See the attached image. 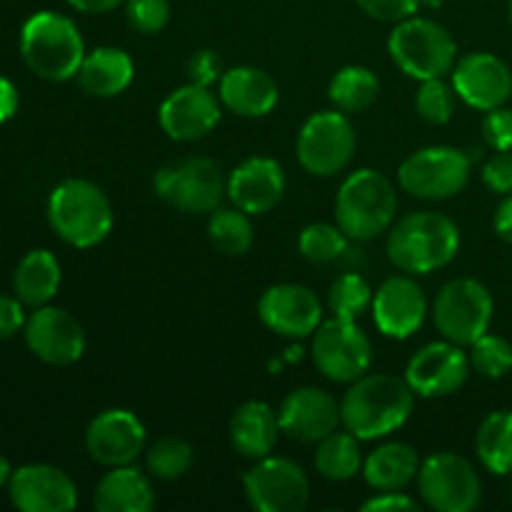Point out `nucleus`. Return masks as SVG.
<instances>
[{
  "instance_id": "1",
  "label": "nucleus",
  "mask_w": 512,
  "mask_h": 512,
  "mask_svg": "<svg viewBox=\"0 0 512 512\" xmlns=\"http://www.w3.org/2000/svg\"><path fill=\"white\" fill-rule=\"evenodd\" d=\"M415 393L408 380L398 375H363L350 383L340 400V418L345 430L360 440L385 438L408 423Z\"/></svg>"
},
{
  "instance_id": "2",
  "label": "nucleus",
  "mask_w": 512,
  "mask_h": 512,
  "mask_svg": "<svg viewBox=\"0 0 512 512\" xmlns=\"http://www.w3.org/2000/svg\"><path fill=\"white\" fill-rule=\"evenodd\" d=\"M460 250V228L443 213L420 210L390 225L388 255L400 270L428 275L453 263Z\"/></svg>"
},
{
  "instance_id": "3",
  "label": "nucleus",
  "mask_w": 512,
  "mask_h": 512,
  "mask_svg": "<svg viewBox=\"0 0 512 512\" xmlns=\"http://www.w3.org/2000/svg\"><path fill=\"white\" fill-rule=\"evenodd\" d=\"M20 55L38 78L65 83L83 65L85 43L73 20L53 10H40L20 30Z\"/></svg>"
},
{
  "instance_id": "4",
  "label": "nucleus",
  "mask_w": 512,
  "mask_h": 512,
  "mask_svg": "<svg viewBox=\"0 0 512 512\" xmlns=\"http://www.w3.org/2000/svg\"><path fill=\"white\" fill-rule=\"evenodd\" d=\"M48 220L63 243L93 248L113 230V205L103 188L90 180L70 178L50 193Z\"/></svg>"
},
{
  "instance_id": "5",
  "label": "nucleus",
  "mask_w": 512,
  "mask_h": 512,
  "mask_svg": "<svg viewBox=\"0 0 512 512\" xmlns=\"http://www.w3.org/2000/svg\"><path fill=\"white\" fill-rule=\"evenodd\" d=\"M398 193L383 173L363 168L343 180L335 198V220L350 240H373L393 225Z\"/></svg>"
},
{
  "instance_id": "6",
  "label": "nucleus",
  "mask_w": 512,
  "mask_h": 512,
  "mask_svg": "<svg viewBox=\"0 0 512 512\" xmlns=\"http://www.w3.org/2000/svg\"><path fill=\"white\" fill-rule=\"evenodd\" d=\"M388 50L395 65L420 83L453 73L455 60H458V45L448 28L430 18H418V15L395 23L388 38Z\"/></svg>"
},
{
  "instance_id": "7",
  "label": "nucleus",
  "mask_w": 512,
  "mask_h": 512,
  "mask_svg": "<svg viewBox=\"0 0 512 512\" xmlns=\"http://www.w3.org/2000/svg\"><path fill=\"white\" fill-rule=\"evenodd\" d=\"M155 193L175 210L188 215H210L228 195L223 168L210 158H183L155 173Z\"/></svg>"
},
{
  "instance_id": "8",
  "label": "nucleus",
  "mask_w": 512,
  "mask_h": 512,
  "mask_svg": "<svg viewBox=\"0 0 512 512\" xmlns=\"http://www.w3.org/2000/svg\"><path fill=\"white\" fill-rule=\"evenodd\" d=\"M433 320L445 340L473 345L493 323V295L473 278L450 280L435 298Z\"/></svg>"
},
{
  "instance_id": "9",
  "label": "nucleus",
  "mask_w": 512,
  "mask_h": 512,
  "mask_svg": "<svg viewBox=\"0 0 512 512\" xmlns=\"http://www.w3.org/2000/svg\"><path fill=\"white\" fill-rule=\"evenodd\" d=\"M355 128L343 110H323L305 120L298 133V160L310 175L333 178L343 173L355 153Z\"/></svg>"
},
{
  "instance_id": "10",
  "label": "nucleus",
  "mask_w": 512,
  "mask_h": 512,
  "mask_svg": "<svg viewBox=\"0 0 512 512\" xmlns=\"http://www.w3.org/2000/svg\"><path fill=\"white\" fill-rule=\"evenodd\" d=\"M470 180V158L450 145H433L408 155L398 170L405 193L420 200H445L458 195Z\"/></svg>"
},
{
  "instance_id": "11",
  "label": "nucleus",
  "mask_w": 512,
  "mask_h": 512,
  "mask_svg": "<svg viewBox=\"0 0 512 512\" xmlns=\"http://www.w3.org/2000/svg\"><path fill=\"white\" fill-rule=\"evenodd\" d=\"M313 363L333 383H355L373 363V343L355 320L335 318L313 333Z\"/></svg>"
},
{
  "instance_id": "12",
  "label": "nucleus",
  "mask_w": 512,
  "mask_h": 512,
  "mask_svg": "<svg viewBox=\"0 0 512 512\" xmlns=\"http://www.w3.org/2000/svg\"><path fill=\"white\" fill-rule=\"evenodd\" d=\"M418 490L438 512H470L483 500V483L473 465L455 453H435L420 463Z\"/></svg>"
},
{
  "instance_id": "13",
  "label": "nucleus",
  "mask_w": 512,
  "mask_h": 512,
  "mask_svg": "<svg viewBox=\"0 0 512 512\" xmlns=\"http://www.w3.org/2000/svg\"><path fill=\"white\" fill-rule=\"evenodd\" d=\"M245 495L258 512H300L308 505L310 480L298 463L265 455L243 478Z\"/></svg>"
},
{
  "instance_id": "14",
  "label": "nucleus",
  "mask_w": 512,
  "mask_h": 512,
  "mask_svg": "<svg viewBox=\"0 0 512 512\" xmlns=\"http://www.w3.org/2000/svg\"><path fill=\"white\" fill-rule=\"evenodd\" d=\"M10 503L20 512H70L78 505V488L65 470L33 463L15 470L8 480Z\"/></svg>"
},
{
  "instance_id": "15",
  "label": "nucleus",
  "mask_w": 512,
  "mask_h": 512,
  "mask_svg": "<svg viewBox=\"0 0 512 512\" xmlns=\"http://www.w3.org/2000/svg\"><path fill=\"white\" fill-rule=\"evenodd\" d=\"M470 373V358L458 343H430L410 358L405 380L420 398H443L458 393Z\"/></svg>"
},
{
  "instance_id": "16",
  "label": "nucleus",
  "mask_w": 512,
  "mask_h": 512,
  "mask_svg": "<svg viewBox=\"0 0 512 512\" xmlns=\"http://www.w3.org/2000/svg\"><path fill=\"white\" fill-rule=\"evenodd\" d=\"M25 343L30 353L48 365H73L85 353L83 325L63 308H35L25 323Z\"/></svg>"
},
{
  "instance_id": "17",
  "label": "nucleus",
  "mask_w": 512,
  "mask_h": 512,
  "mask_svg": "<svg viewBox=\"0 0 512 512\" xmlns=\"http://www.w3.org/2000/svg\"><path fill=\"white\" fill-rule=\"evenodd\" d=\"M258 315L265 328L283 338H308L323 323V305L305 285L280 283L265 290Z\"/></svg>"
},
{
  "instance_id": "18",
  "label": "nucleus",
  "mask_w": 512,
  "mask_h": 512,
  "mask_svg": "<svg viewBox=\"0 0 512 512\" xmlns=\"http://www.w3.org/2000/svg\"><path fill=\"white\" fill-rule=\"evenodd\" d=\"M85 448L95 463L105 468L133 465L145 450V425L125 408H113L90 420L85 430Z\"/></svg>"
},
{
  "instance_id": "19",
  "label": "nucleus",
  "mask_w": 512,
  "mask_h": 512,
  "mask_svg": "<svg viewBox=\"0 0 512 512\" xmlns=\"http://www.w3.org/2000/svg\"><path fill=\"white\" fill-rule=\"evenodd\" d=\"M453 88L463 103L475 110L500 108L512 95V73L505 60L493 53H470L453 68Z\"/></svg>"
},
{
  "instance_id": "20",
  "label": "nucleus",
  "mask_w": 512,
  "mask_h": 512,
  "mask_svg": "<svg viewBox=\"0 0 512 512\" xmlns=\"http://www.w3.org/2000/svg\"><path fill=\"white\" fill-rule=\"evenodd\" d=\"M160 128L170 140L178 143H193L213 133L220 123V103L215 93L205 85L188 83L173 90L160 105Z\"/></svg>"
},
{
  "instance_id": "21",
  "label": "nucleus",
  "mask_w": 512,
  "mask_h": 512,
  "mask_svg": "<svg viewBox=\"0 0 512 512\" xmlns=\"http://www.w3.org/2000/svg\"><path fill=\"white\" fill-rule=\"evenodd\" d=\"M428 315V300L413 278L395 275L373 295V320L385 338L405 340L418 333Z\"/></svg>"
},
{
  "instance_id": "22",
  "label": "nucleus",
  "mask_w": 512,
  "mask_h": 512,
  "mask_svg": "<svg viewBox=\"0 0 512 512\" xmlns=\"http://www.w3.org/2000/svg\"><path fill=\"white\" fill-rule=\"evenodd\" d=\"M278 418L280 430L300 443H320L343 423L338 400L320 388H298L288 393Z\"/></svg>"
},
{
  "instance_id": "23",
  "label": "nucleus",
  "mask_w": 512,
  "mask_h": 512,
  "mask_svg": "<svg viewBox=\"0 0 512 512\" xmlns=\"http://www.w3.org/2000/svg\"><path fill=\"white\" fill-rule=\"evenodd\" d=\"M285 173L278 160L248 158L230 173L228 198L248 215H263L283 200Z\"/></svg>"
},
{
  "instance_id": "24",
  "label": "nucleus",
  "mask_w": 512,
  "mask_h": 512,
  "mask_svg": "<svg viewBox=\"0 0 512 512\" xmlns=\"http://www.w3.org/2000/svg\"><path fill=\"white\" fill-rule=\"evenodd\" d=\"M220 103L240 118H263L278 105L280 90L273 75L253 65L225 70L220 78Z\"/></svg>"
},
{
  "instance_id": "25",
  "label": "nucleus",
  "mask_w": 512,
  "mask_h": 512,
  "mask_svg": "<svg viewBox=\"0 0 512 512\" xmlns=\"http://www.w3.org/2000/svg\"><path fill=\"white\" fill-rule=\"evenodd\" d=\"M280 433L278 413L263 400L243 403L230 418V443L243 458L260 460L273 453Z\"/></svg>"
},
{
  "instance_id": "26",
  "label": "nucleus",
  "mask_w": 512,
  "mask_h": 512,
  "mask_svg": "<svg viewBox=\"0 0 512 512\" xmlns=\"http://www.w3.org/2000/svg\"><path fill=\"white\" fill-rule=\"evenodd\" d=\"M93 505L100 512H148L155 505L153 485L133 465L110 468L95 488Z\"/></svg>"
},
{
  "instance_id": "27",
  "label": "nucleus",
  "mask_w": 512,
  "mask_h": 512,
  "mask_svg": "<svg viewBox=\"0 0 512 512\" xmlns=\"http://www.w3.org/2000/svg\"><path fill=\"white\" fill-rule=\"evenodd\" d=\"M133 58L125 50L105 45L85 53L78 83L93 98H115L133 83Z\"/></svg>"
},
{
  "instance_id": "28",
  "label": "nucleus",
  "mask_w": 512,
  "mask_h": 512,
  "mask_svg": "<svg viewBox=\"0 0 512 512\" xmlns=\"http://www.w3.org/2000/svg\"><path fill=\"white\" fill-rule=\"evenodd\" d=\"M420 473V455L408 443H385L378 445L368 458L363 460L365 483L378 493L388 490H403Z\"/></svg>"
},
{
  "instance_id": "29",
  "label": "nucleus",
  "mask_w": 512,
  "mask_h": 512,
  "mask_svg": "<svg viewBox=\"0 0 512 512\" xmlns=\"http://www.w3.org/2000/svg\"><path fill=\"white\" fill-rule=\"evenodd\" d=\"M60 263L50 250H30L13 273L15 298L30 308H43L60 288Z\"/></svg>"
},
{
  "instance_id": "30",
  "label": "nucleus",
  "mask_w": 512,
  "mask_h": 512,
  "mask_svg": "<svg viewBox=\"0 0 512 512\" xmlns=\"http://www.w3.org/2000/svg\"><path fill=\"white\" fill-rule=\"evenodd\" d=\"M315 468L325 480L343 483V480L355 478L363 468V450H360V438H355L350 430L343 433H330L323 438L315 450Z\"/></svg>"
},
{
  "instance_id": "31",
  "label": "nucleus",
  "mask_w": 512,
  "mask_h": 512,
  "mask_svg": "<svg viewBox=\"0 0 512 512\" xmlns=\"http://www.w3.org/2000/svg\"><path fill=\"white\" fill-rule=\"evenodd\" d=\"M475 450L493 475H512V410H498L483 420Z\"/></svg>"
},
{
  "instance_id": "32",
  "label": "nucleus",
  "mask_w": 512,
  "mask_h": 512,
  "mask_svg": "<svg viewBox=\"0 0 512 512\" xmlns=\"http://www.w3.org/2000/svg\"><path fill=\"white\" fill-rule=\"evenodd\" d=\"M330 100L343 113H363L373 108L380 95V80L365 65H348L330 80Z\"/></svg>"
},
{
  "instance_id": "33",
  "label": "nucleus",
  "mask_w": 512,
  "mask_h": 512,
  "mask_svg": "<svg viewBox=\"0 0 512 512\" xmlns=\"http://www.w3.org/2000/svg\"><path fill=\"white\" fill-rule=\"evenodd\" d=\"M208 238L223 255H245L253 248V223L240 208H218L210 213Z\"/></svg>"
},
{
  "instance_id": "34",
  "label": "nucleus",
  "mask_w": 512,
  "mask_h": 512,
  "mask_svg": "<svg viewBox=\"0 0 512 512\" xmlns=\"http://www.w3.org/2000/svg\"><path fill=\"white\" fill-rule=\"evenodd\" d=\"M195 453L190 448V443H185L178 435H168V438H160L158 443L150 445L148 455H145V463L153 478L158 480H178L193 468Z\"/></svg>"
},
{
  "instance_id": "35",
  "label": "nucleus",
  "mask_w": 512,
  "mask_h": 512,
  "mask_svg": "<svg viewBox=\"0 0 512 512\" xmlns=\"http://www.w3.org/2000/svg\"><path fill=\"white\" fill-rule=\"evenodd\" d=\"M373 290L368 280L358 273H345L330 285L328 305L335 318L358 320L368 308H373Z\"/></svg>"
},
{
  "instance_id": "36",
  "label": "nucleus",
  "mask_w": 512,
  "mask_h": 512,
  "mask_svg": "<svg viewBox=\"0 0 512 512\" xmlns=\"http://www.w3.org/2000/svg\"><path fill=\"white\" fill-rule=\"evenodd\" d=\"M348 240L350 238L343 233L340 225L313 223L300 233L298 248L303 258L310 260V263L328 265L343 258V253L348 250Z\"/></svg>"
},
{
  "instance_id": "37",
  "label": "nucleus",
  "mask_w": 512,
  "mask_h": 512,
  "mask_svg": "<svg viewBox=\"0 0 512 512\" xmlns=\"http://www.w3.org/2000/svg\"><path fill=\"white\" fill-rule=\"evenodd\" d=\"M470 368L490 380H498L512 370V345L500 335L485 333L470 345Z\"/></svg>"
},
{
  "instance_id": "38",
  "label": "nucleus",
  "mask_w": 512,
  "mask_h": 512,
  "mask_svg": "<svg viewBox=\"0 0 512 512\" xmlns=\"http://www.w3.org/2000/svg\"><path fill=\"white\" fill-rule=\"evenodd\" d=\"M418 115L430 125H445L453 120L455 113V88L443 83V78L423 80L415 98Z\"/></svg>"
},
{
  "instance_id": "39",
  "label": "nucleus",
  "mask_w": 512,
  "mask_h": 512,
  "mask_svg": "<svg viewBox=\"0 0 512 512\" xmlns=\"http://www.w3.org/2000/svg\"><path fill=\"white\" fill-rule=\"evenodd\" d=\"M125 15H128L130 28L153 35L168 25L170 3L168 0H125Z\"/></svg>"
},
{
  "instance_id": "40",
  "label": "nucleus",
  "mask_w": 512,
  "mask_h": 512,
  "mask_svg": "<svg viewBox=\"0 0 512 512\" xmlns=\"http://www.w3.org/2000/svg\"><path fill=\"white\" fill-rule=\"evenodd\" d=\"M365 15L380 23H400L418 13L423 0H355Z\"/></svg>"
},
{
  "instance_id": "41",
  "label": "nucleus",
  "mask_w": 512,
  "mask_h": 512,
  "mask_svg": "<svg viewBox=\"0 0 512 512\" xmlns=\"http://www.w3.org/2000/svg\"><path fill=\"white\" fill-rule=\"evenodd\" d=\"M483 140L490 148L512 150V110L500 105V108L488 110L483 118Z\"/></svg>"
},
{
  "instance_id": "42",
  "label": "nucleus",
  "mask_w": 512,
  "mask_h": 512,
  "mask_svg": "<svg viewBox=\"0 0 512 512\" xmlns=\"http://www.w3.org/2000/svg\"><path fill=\"white\" fill-rule=\"evenodd\" d=\"M483 183L493 193H512V150H498L483 168Z\"/></svg>"
},
{
  "instance_id": "43",
  "label": "nucleus",
  "mask_w": 512,
  "mask_h": 512,
  "mask_svg": "<svg viewBox=\"0 0 512 512\" xmlns=\"http://www.w3.org/2000/svg\"><path fill=\"white\" fill-rule=\"evenodd\" d=\"M188 73L190 83L210 88V85L218 83V80L223 78V63H220V58L213 50H198V53H193V58H190Z\"/></svg>"
},
{
  "instance_id": "44",
  "label": "nucleus",
  "mask_w": 512,
  "mask_h": 512,
  "mask_svg": "<svg viewBox=\"0 0 512 512\" xmlns=\"http://www.w3.org/2000/svg\"><path fill=\"white\" fill-rule=\"evenodd\" d=\"M25 313L23 303L10 295H0V340L13 338L15 333L25 330Z\"/></svg>"
},
{
  "instance_id": "45",
  "label": "nucleus",
  "mask_w": 512,
  "mask_h": 512,
  "mask_svg": "<svg viewBox=\"0 0 512 512\" xmlns=\"http://www.w3.org/2000/svg\"><path fill=\"white\" fill-rule=\"evenodd\" d=\"M365 512H388V510H418V500L408 498L400 490H388V493H380L375 498L365 500L363 503Z\"/></svg>"
},
{
  "instance_id": "46",
  "label": "nucleus",
  "mask_w": 512,
  "mask_h": 512,
  "mask_svg": "<svg viewBox=\"0 0 512 512\" xmlns=\"http://www.w3.org/2000/svg\"><path fill=\"white\" fill-rule=\"evenodd\" d=\"M18 110V90L8 78L0 75V125L8 123Z\"/></svg>"
},
{
  "instance_id": "47",
  "label": "nucleus",
  "mask_w": 512,
  "mask_h": 512,
  "mask_svg": "<svg viewBox=\"0 0 512 512\" xmlns=\"http://www.w3.org/2000/svg\"><path fill=\"white\" fill-rule=\"evenodd\" d=\"M495 233L512 245V193L495 210Z\"/></svg>"
},
{
  "instance_id": "48",
  "label": "nucleus",
  "mask_w": 512,
  "mask_h": 512,
  "mask_svg": "<svg viewBox=\"0 0 512 512\" xmlns=\"http://www.w3.org/2000/svg\"><path fill=\"white\" fill-rule=\"evenodd\" d=\"M75 10L80 13H90V15H98V13H110V10L118 8L120 3L125 0H68Z\"/></svg>"
},
{
  "instance_id": "49",
  "label": "nucleus",
  "mask_w": 512,
  "mask_h": 512,
  "mask_svg": "<svg viewBox=\"0 0 512 512\" xmlns=\"http://www.w3.org/2000/svg\"><path fill=\"white\" fill-rule=\"evenodd\" d=\"M10 475H13V470H10V463L3 458V455H0V488H3V485L8 483Z\"/></svg>"
},
{
  "instance_id": "50",
  "label": "nucleus",
  "mask_w": 512,
  "mask_h": 512,
  "mask_svg": "<svg viewBox=\"0 0 512 512\" xmlns=\"http://www.w3.org/2000/svg\"><path fill=\"white\" fill-rule=\"evenodd\" d=\"M508 18H510V25H512V0H510V8H508Z\"/></svg>"
}]
</instances>
